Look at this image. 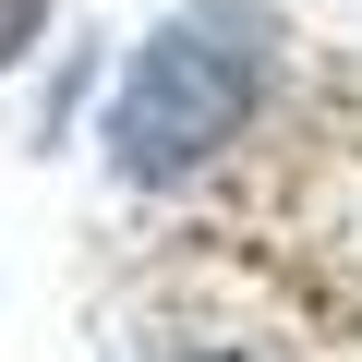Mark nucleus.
I'll return each mask as SVG.
<instances>
[{
	"instance_id": "nucleus-3",
	"label": "nucleus",
	"mask_w": 362,
	"mask_h": 362,
	"mask_svg": "<svg viewBox=\"0 0 362 362\" xmlns=\"http://www.w3.org/2000/svg\"><path fill=\"white\" fill-rule=\"evenodd\" d=\"M169 362H254V350H169Z\"/></svg>"
},
{
	"instance_id": "nucleus-1",
	"label": "nucleus",
	"mask_w": 362,
	"mask_h": 362,
	"mask_svg": "<svg viewBox=\"0 0 362 362\" xmlns=\"http://www.w3.org/2000/svg\"><path fill=\"white\" fill-rule=\"evenodd\" d=\"M278 13L266 0H181V13L145 25V49H121L109 73V169L133 194H181V181H206L278 97Z\"/></svg>"
},
{
	"instance_id": "nucleus-2",
	"label": "nucleus",
	"mask_w": 362,
	"mask_h": 362,
	"mask_svg": "<svg viewBox=\"0 0 362 362\" xmlns=\"http://www.w3.org/2000/svg\"><path fill=\"white\" fill-rule=\"evenodd\" d=\"M37 25H49V0H0V73L37 49Z\"/></svg>"
}]
</instances>
